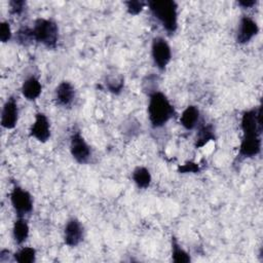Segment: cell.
<instances>
[{
    "mask_svg": "<svg viewBox=\"0 0 263 263\" xmlns=\"http://www.w3.org/2000/svg\"><path fill=\"white\" fill-rule=\"evenodd\" d=\"M147 114L150 125L160 128L176 115V110L166 95L158 89L148 95Z\"/></svg>",
    "mask_w": 263,
    "mask_h": 263,
    "instance_id": "6da1fadb",
    "label": "cell"
},
{
    "mask_svg": "<svg viewBox=\"0 0 263 263\" xmlns=\"http://www.w3.org/2000/svg\"><path fill=\"white\" fill-rule=\"evenodd\" d=\"M148 9L152 16L160 24L162 29L174 35L179 27L178 4L174 0H152L147 2Z\"/></svg>",
    "mask_w": 263,
    "mask_h": 263,
    "instance_id": "7a4b0ae2",
    "label": "cell"
},
{
    "mask_svg": "<svg viewBox=\"0 0 263 263\" xmlns=\"http://www.w3.org/2000/svg\"><path fill=\"white\" fill-rule=\"evenodd\" d=\"M32 30L35 42L43 45L47 49H55L58 47L60 30L54 20L38 17L34 21Z\"/></svg>",
    "mask_w": 263,
    "mask_h": 263,
    "instance_id": "3957f363",
    "label": "cell"
},
{
    "mask_svg": "<svg viewBox=\"0 0 263 263\" xmlns=\"http://www.w3.org/2000/svg\"><path fill=\"white\" fill-rule=\"evenodd\" d=\"M9 200L16 217H28L34 209V199L31 193L14 183L9 192Z\"/></svg>",
    "mask_w": 263,
    "mask_h": 263,
    "instance_id": "277c9868",
    "label": "cell"
},
{
    "mask_svg": "<svg viewBox=\"0 0 263 263\" xmlns=\"http://www.w3.org/2000/svg\"><path fill=\"white\" fill-rule=\"evenodd\" d=\"M69 150L73 159L80 164L88 163L92 156L90 145L86 142L85 138L79 130H75L71 134Z\"/></svg>",
    "mask_w": 263,
    "mask_h": 263,
    "instance_id": "5b68a950",
    "label": "cell"
},
{
    "mask_svg": "<svg viewBox=\"0 0 263 263\" xmlns=\"http://www.w3.org/2000/svg\"><path fill=\"white\" fill-rule=\"evenodd\" d=\"M151 58L154 66L159 71H164L172 60V48L161 36H156L151 42Z\"/></svg>",
    "mask_w": 263,
    "mask_h": 263,
    "instance_id": "8992f818",
    "label": "cell"
},
{
    "mask_svg": "<svg viewBox=\"0 0 263 263\" xmlns=\"http://www.w3.org/2000/svg\"><path fill=\"white\" fill-rule=\"evenodd\" d=\"M260 32V27L258 23L250 15L243 14L240 16L236 33H235V41L238 44H248L251 42Z\"/></svg>",
    "mask_w": 263,
    "mask_h": 263,
    "instance_id": "52a82bcc",
    "label": "cell"
},
{
    "mask_svg": "<svg viewBox=\"0 0 263 263\" xmlns=\"http://www.w3.org/2000/svg\"><path fill=\"white\" fill-rule=\"evenodd\" d=\"M262 139L258 134L242 135L241 141L238 147V153L236 160L240 161L247 158H253L261 153Z\"/></svg>",
    "mask_w": 263,
    "mask_h": 263,
    "instance_id": "ba28073f",
    "label": "cell"
},
{
    "mask_svg": "<svg viewBox=\"0 0 263 263\" xmlns=\"http://www.w3.org/2000/svg\"><path fill=\"white\" fill-rule=\"evenodd\" d=\"M29 136L40 143H46L51 137L50 120L41 111L35 113L34 121L29 129Z\"/></svg>",
    "mask_w": 263,
    "mask_h": 263,
    "instance_id": "9c48e42d",
    "label": "cell"
},
{
    "mask_svg": "<svg viewBox=\"0 0 263 263\" xmlns=\"http://www.w3.org/2000/svg\"><path fill=\"white\" fill-rule=\"evenodd\" d=\"M83 238H84L83 224L76 217L69 218L63 230L64 243L68 247L74 248L80 245Z\"/></svg>",
    "mask_w": 263,
    "mask_h": 263,
    "instance_id": "30bf717a",
    "label": "cell"
},
{
    "mask_svg": "<svg viewBox=\"0 0 263 263\" xmlns=\"http://www.w3.org/2000/svg\"><path fill=\"white\" fill-rule=\"evenodd\" d=\"M240 128L242 135L258 134L262 135V121H261V107H253L245 110L240 117Z\"/></svg>",
    "mask_w": 263,
    "mask_h": 263,
    "instance_id": "8fae6325",
    "label": "cell"
},
{
    "mask_svg": "<svg viewBox=\"0 0 263 263\" xmlns=\"http://www.w3.org/2000/svg\"><path fill=\"white\" fill-rule=\"evenodd\" d=\"M18 104L13 96L7 98L1 111V126L5 129H13L18 122Z\"/></svg>",
    "mask_w": 263,
    "mask_h": 263,
    "instance_id": "7c38bea8",
    "label": "cell"
},
{
    "mask_svg": "<svg viewBox=\"0 0 263 263\" xmlns=\"http://www.w3.org/2000/svg\"><path fill=\"white\" fill-rule=\"evenodd\" d=\"M76 97V90L74 85L68 81H61L54 89V102L58 106L68 108L70 107Z\"/></svg>",
    "mask_w": 263,
    "mask_h": 263,
    "instance_id": "4fadbf2b",
    "label": "cell"
},
{
    "mask_svg": "<svg viewBox=\"0 0 263 263\" xmlns=\"http://www.w3.org/2000/svg\"><path fill=\"white\" fill-rule=\"evenodd\" d=\"M21 92L23 97L30 102L37 100L42 92V84L38 77L31 75L27 77L21 87Z\"/></svg>",
    "mask_w": 263,
    "mask_h": 263,
    "instance_id": "5bb4252c",
    "label": "cell"
},
{
    "mask_svg": "<svg viewBox=\"0 0 263 263\" xmlns=\"http://www.w3.org/2000/svg\"><path fill=\"white\" fill-rule=\"evenodd\" d=\"M200 122V111L195 105H188L180 115L181 125L187 129L192 130L199 125Z\"/></svg>",
    "mask_w": 263,
    "mask_h": 263,
    "instance_id": "9a60e30c",
    "label": "cell"
},
{
    "mask_svg": "<svg viewBox=\"0 0 263 263\" xmlns=\"http://www.w3.org/2000/svg\"><path fill=\"white\" fill-rule=\"evenodd\" d=\"M30 226L26 217H16L12 224V238L18 246L23 245L29 237Z\"/></svg>",
    "mask_w": 263,
    "mask_h": 263,
    "instance_id": "2e32d148",
    "label": "cell"
},
{
    "mask_svg": "<svg viewBox=\"0 0 263 263\" xmlns=\"http://www.w3.org/2000/svg\"><path fill=\"white\" fill-rule=\"evenodd\" d=\"M216 140L215 127L211 123H203L198 125V130L196 132L195 140H194V147L196 149L202 148L208 145L211 141Z\"/></svg>",
    "mask_w": 263,
    "mask_h": 263,
    "instance_id": "e0dca14e",
    "label": "cell"
},
{
    "mask_svg": "<svg viewBox=\"0 0 263 263\" xmlns=\"http://www.w3.org/2000/svg\"><path fill=\"white\" fill-rule=\"evenodd\" d=\"M104 84L109 92L113 95H119L124 88V76L115 71L110 72L106 74L104 78Z\"/></svg>",
    "mask_w": 263,
    "mask_h": 263,
    "instance_id": "ac0fdd59",
    "label": "cell"
},
{
    "mask_svg": "<svg viewBox=\"0 0 263 263\" xmlns=\"http://www.w3.org/2000/svg\"><path fill=\"white\" fill-rule=\"evenodd\" d=\"M132 179L135 185L139 189H147L150 187L152 182V176L149 171L144 165H138L133 170L132 173Z\"/></svg>",
    "mask_w": 263,
    "mask_h": 263,
    "instance_id": "d6986e66",
    "label": "cell"
},
{
    "mask_svg": "<svg viewBox=\"0 0 263 263\" xmlns=\"http://www.w3.org/2000/svg\"><path fill=\"white\" fill-rule=\"evenodd\" d=\"M171 251L172 260L175 263H189L191 262V257L187 251H185L179 243L178 239L172 235L171 237Z\"/></svg>",
    "mask_w": 263,
    "mask_h": 263,
    "instance_id": "ffe728a7",
    "label": "cell"
},
{
    "mask_svg": "<svg viewBox=\"0 0 263 263\" xmlns=\"http://www.w3.org/2000/svg\"><path fill=\"white\" fill-rule=\"evenodd\" d=\"M36 256L37 252L33 247H22L12 255V259L18 263H34Z\"/></svg>",
    "mask_w": 263,
    "mask_h": 263,
    "instance_id": "44dd1931",
    "label": "cell"
},
{
    "mask_svg": "<svg viewBox=\"0 0 263 263\" xmlns=\"http://www.w3.org/2000/svg\"><path fill=\"white\" fill-rule=\"evenodd\" d=\"M13 38L15 42L22 46H29L35 42L32 27H28V26H23L18 28L17 31L14 33Z\"/></svg>",
    "mask_w": 263,
    "mask_h": 263,
    "instance_id": "7402d4cb",
    "label": "cell"
},
{
    "mask_svg": "<svg viewBox=\"0 0 263 263\" xmlns=\"http://www.w3.org/2000/svg\"><path fill=\"white\" fill-rule=\"evenodd\" d=\"M122 133L125 137L134 138L141 132V124L136 118H128L122 123Z\"/></svg>",
    "mask_w": 263,
    "mask_h": 263,
    "instance_id": "603a6c76",
    "label": "cell"
},
{
    "mask_svg": "<svg viewBox=\"0 0 263 263\" xmlns=\"http://www.w3.org/2000/svg\"><path fill=\"white\" fill-rule=\"evenodd\" d=\"M126 12L130 15H138L143 11L145 6H147V2L141 0H128L124 2Z\"/></svg>",
    "mask_w": 263,
    "mask_h": 263,
    "instance_id": "cb8c5ba5",
    "label": "cell"
},
{
    "mask_svg": "<svg viewBox=\"0 0 263 263\" xmlns=\"http://www.w3.org/2000/svg\"><path fill=\"white\" fill-rule=\"evenodd\" d=\"M157 82H158V78L156 75H147L142 82V89L144 92L147 93V96L155 90H158L157 88Z\"/></svg>",
    "mask_w": 263,
    "mask_h": 263,
    "instance_id": "d4e9b609",
    "label": "cell"
},
{
    "mask_svg": "<svg viewBox=\"0 0 263 263\" xmlns=\"http://www.w3.org/2000/svg\"><path fill=\"white\" fill-rule=\"evenodd\" d=\"M8 6H9V13L11 15L20 16L25 12L27 8V2L24 0H10L8 2Z\"/></svg>",
    "mask_w": 263,
    "mask_h": 263,
    "instance_id": "484cf974",
    "label": "cell"
},
{
    "mask_svg": "<svg viewBox=\"0 0 263 263\" xmlns=\"http://www.w3.org/2000/svg\"><path fill=\"white\" fill-rule=\"evenodd\" d=\"M13 37L10 23L8 21H2L0 24V41L2 43L9 42Z\"/></svg>",
    "mask_w": 263,
    "mask_h": 263,
    "instance_id": "4316f807",
    "label": "cell"
},
{
    "mask_svg": "<svg viewBox=\"0 0 263 263\" xmlns=\"http://www.w3.org/2000/svg\"><path fill=\"white\" fill-rule=\"evenodd\" d=\"M200 172V165L192 160L186 161L185 163L178 166V173L180 174H198Z\"/></svg>",
    "mask_w": 263,
    "mask_h": 263,
    "instance_id": "83f0119b",
    "label": "cell"
},
{
    "mask_svg": "<svg viewBox=\"0 0 263 263\" xmlns=\"http://www.w3.org/2000/svg\"><path fill=\"white\" fill-rule=\"evenodd\" d=\"M256 4H257L256 0H239V1H237V5L243 9L252 8Z\"/></svg>",
    "mask_w": 263,
    "mask_h": 263,
    "instance_id": "f1b7e54d",
    "label": "cell"
}]
</instances>
